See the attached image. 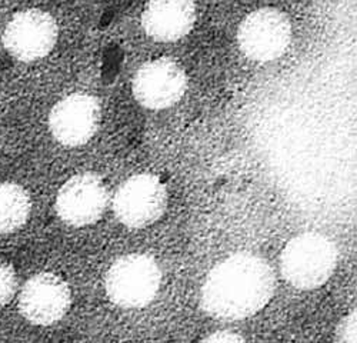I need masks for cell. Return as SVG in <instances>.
<instances>
[{
    "label": "cell",
    "instance_id": "8992f818",
    "mask_svg": "<svg viewBox=\"0 0 357 343\" xmlns=\"http://www.w3.org/2000/svg\"><path fill=\"white\" fill-rule=\"evenodd\" d=\"M57 23L45 10L29 9L12 17L3 33V45L20 62H35L47 56L57 40Z\"/></svg>",
    "mask_w": 357,
    "mask_h": 343
},
{
    "label": "cell",
    "instance_id": "6da1fadb",
    "mask_svg": "<svg viewBox=\"0 0 357 343\" xmlns=\"http://www.w3.org/2000/svg\"><path fill=\"white\" fill-rule=\"evenodd\" d=\"M273 294L275 273L267 262L253 253H236L207 275L200 302L213 318L239 321L260 312Z\"/></svg>",
    "mask_w": 357,
    "mask_h": 343
},
{
    "label": "cell",
    "instance_id": "7c38bea8",
    "mask_svg": "<svg viewBox=\"0 0 357 343\" xmlns=\"http://www.w3.org/2000/svg\"><path fill=\"white\" fill-rule=\"evenodd\" d=\"M32 200L17 183H0V235L13 234L27 222Z\"/></svg>",
    "mask_w": 357,
    "mask_h": 343
},
{
    "label": "cell",
    "instance_id": "ba28073f",
    "mask_svg": "<svg viewBox=\"0 0 357 343\" xmlns=\"http://www.w3.org/2000/svg\"><path fill=\"white\" fill-rule=\"evenodd\" d=\"M100 119L102 109L95 96L73 93L53 106L49 114V129L59 143L76 148L95 136Z\"/></svg>",
    "mask_w": 357,
    "mask_h": 343
},
{
    "label": "cell",
    "instance_id": "9a60e30c",
    "mask_svg": "<svg viewBox=\"0 0 357 343\" xmlns=\"http://www.w3.org/2000/svg\"><path fill=\"white\" fill-rule=\"evenodd\" d=\"M200 343H246V340L234 332H216L203 339Z\"/></svg>",
    "mask_w": 357,
    "mask_h": 343
},
{
    "label": "cell",
    "instance_id": "9c48e42d",
    "mask_svg": "<svg viewBox=\"0 0 357 343\" xmlns=\"http://www.w3.org/2000/svg\"><path fill=\"white\" fill-rule=\"evenodd\" d=\"M72 303L69 284L54 273H38L29 279L19 295L20 313L33 325L49 326L61 321Z\"/></svg>",
    "mask_w": 357,
    "mask_h": 343
},
{
    "label": "cell",
    "instance_id": "5bb4252c",
    "mask_svg": "<svg viewBox=\"0 0 357 343\" xmlns=\"http://www.w3.org/2000/svg\"><path fill=\"white\" fill-rule=\"evenodd\" d=\"M335 343H357V321L354 310L339 323Z\"/></svg>",
    "mask_w": 357,
    "mask_h": 343
},
{
    "label": "cell",
    "instance_id": "3957f363",
    "mask_svg": "<svg viewBox=\"0 0 357 343\" xmlns=\"http://www.w3.org/2000/svg\"><path fill=\"white\" fill-rule=\"evenodd\" d=\"M162 272L152 256L132 253L119 257L106 273L109 299L125 309H139L151 303L160 288Z\"/></svg>",
    "mask_w": 357,
    "mask_h": 343
},
{
    "label": "cell",
    "instance_id": "7a4b0ae2",
    "mask_svg": "<svg viewBox=\"0 0 357 343\" xmlns=\"http://www.w3.org/2000/svg\"><path fill=\"white\" fill-rule=\"evenodd\" d=\"M337 266L335 243L320 234H302L284 246L280 256L282 275L293 288L312 291L331 279Z\"/></svg>",
    "mask_w": 357,
    "mask_h": 343
},
{
    "label": "cell",
    "instance_id": "52a82bcc",
    "mask_svg": "<svg viewBox=\"0 0 357 343\" xmlns=\"http://www.w3.org/2000/svg\"><path fill=\"white\" fill-rule=\"evenodd\" d=\"M188 88L185 69L172 59L151 61L135 75L132 91L135 99L144 107L162 110L181 100Z\"/></svg>",
    "mask_w": 357,
    "mask_h": 343
},
{
    "label": "cell",
    "instance_id": "5b68a950",
    "mask_svg": "<svg viewBox=\"0 0 357 343\" xmlns=\"http://www.w3.org/2000/svg\"><path fill=\"white\" fill-rule=\"evenodd\" d=\"M291 40V24L284 13L273 8L259 9L241 23L237 43L255 62H272L280 57Z\"/></svg>",
    "mask_w": 357,
    "mask_h": 343
},
{
    "label": "cell",
    "instance_id": "277c9868",
    "mask_svg": "<svg viewBox=\"0 0 357 343\" xmlns=\"http://www.w3.org/2000/svg\"><path fill=\"white\" fill-rule=\"evenodd\" d=\"M167 206L163 182L151 174H139L125 181L114 193L113 212L117 220L132 229L151 226Z\"/></svg>",
    "mask_w": 357,
    "mask_h": 343
},
{
    "label": "cell",
    "instance_id": "4fadbf2b",
    "mask_svg": "<svg viewBox=\"0 0 357 343\" xmlns=\"http://www.w3.org/2000/svg\"><path fill=\"white\" fill-rule=\"evenodd\" d=\"M17 279L15 269L8 262L0 259V307L6 306L15 296Z\"/></svg>",
    "mask_w": 357,
    "mask_h": 343
},
{
    "label": "cell",
    "instance_id": "8fae6325",
    "mask_svg": "<svg viewBox=\"0 0 357 343\" xmlns=\"http://www.w3.org/2000/svg\"><path fill=\"white\" fill-rule=\"evenodd\" d=\"M196 22V6L188 0H158L142 15L147 36L158 42H176L190 33Z\"/></svg>",
    "mask_w": 357,
    "mask_h": 343
},
{
    "label": "cell",
    "instance_id": "30bf717a",
    "mask_svg": "<svg viewBox=\"0 0 357 343\" xmlns=\"http://www.w3.org/2000/svg\"><path fill=\"white\" fill-rule=\"evenodd\" d=\"M109 202L107 189L95 174L70 178L57 193L56 212L65 223L76 227L96 223Z\"/></svg>",
    "mask_w": 357,
    "mask_h": 343
}]
</instances>
